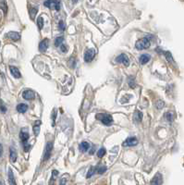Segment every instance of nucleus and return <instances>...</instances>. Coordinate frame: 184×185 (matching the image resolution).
<instances>
[{"instance_id": "obj_3", "label": "nucleus", "mask_w": 184, "mask_h": 185, "mask_svg": "<svg viewBox=\"0 0 184 185\" xmlns=\"http://www.w3.org/2000/svg\"><path fill=\"white\" fill-rule=\"evenodd\" d=\"M44 6L46 8H49L50 9L59 10L60 9V1L59 0H46L44 2Z\"/></svg>"}, {"instance_id": "obj_7", "label": "nucleus", "mask_w": 184, "mask_h": 185, "mask_svg": "<svg viewBox=\"0 0 184 185\" xmlns=\"http://www.w3.org/2000/svg\"><path fill=\"white\" fill-rule=\"evenodd\" d=\"M19 138H21V142L23 143H27V141L29 140L30 136H29V131H28V128H22L21 132H19Z\"/></svg>"}, {"instance_id": "obj_6", "label": "nucleus", "mask_w": 184, "mask_h": 185, "mask_svg": "<svg viewBox=\"0 0 184 185\" xmlns=\"http://www.w3.org/2000/svg\"><path fill=\"white\" fill-rule=\"evenodd\" d=\"M116 61L118 62V63H123L126 67H128L129 65H130V59H129V58L126 54H120L116 58Z\"/></svg>"}, {"instance_id": "obj_24", "label": "nucleus", "mask_w": 184, "mask_h": 185, "mask_svg": "<svg viewBox=\"0 0 184 185\" xmlns=\"http://www.w3.org/2000/svg\"><path fill=\"white\" fill-rule=\"evenodd\" d=\"M37 11H38V9L37 8H30V16H31L32 19H34V17L36 16V14H37Z\"/></svg>"}, {"instance_id": "obj_34", "label": "nucleus", "mask_w": 184, "mask_h": 185, "mask_svg": "<svg viewBox=\"0 0 184 185\" xmlns=\"http://www.w3.org/2000/svg\"><path fill=\"white\" fill-rule=\"evenodd\" d=\"M60 47H61V51L62 52H67L68 51V48H67V46H65V44H61L60 46Z\"/></svg>"}, {"instance_id": "obj_19", "label": "nucleus", "mask_w": 184, "mask_h": 185, "mask_svg": "<svg viewBox=\"0 0 184 185\" xmlns=\"http://www.w3.org/2000/svg\"><path fill=\"white\" fill-rule=\"evenodd\" d=\"M17 157H18V155H17V152H16V150H15L14 147H10V155H9V157H10V160L11 162H15L17 160Z\"/></svg>"}, {"instance_id": "obj_15", "label": "nucleus", "mask_w": 184, "mask_h": 185, "mask_svg": "<svg viewBox=\"0 0 184 185\" xmlns=\"http://www.w3.org/2000/svg\"><path fill=\"white\" fill-rule=\"evenodd\" d=\"M150 59H151V57H150V55H148V54H143L142 55V56L140 57V63L142 65H145L146 63H148L149 61H150Z\"/></svg>"}, {"instance_id": "obj_27", "label": "nucleus", "mask_w": 184, "mask_h": 185, "mask_svg": "<svg viewBox=\"0 0 184 185\" xmlns=\"http://www.w3.org/2000/svg\"><path fill=\"white\" fill-rule=\"evenodd\" d=\"M106 153H107V151H106L105 148H100L97 152V157H103L106 155Z\"/></svg>"}, {"instance_id": "obj_8", "label": "nucleus", "mask_w": 184, "mask_h": 185, "mask_svg": "<svg viewBox=\"0 0 184 185\" xmlns=\"http://www.w3.org/2000/svg\"><path fill=\"white\" fill-rule=\"evenodd\" d=\"M22 97L25 100H33L35 97V94L31 89H26L24 90L22 93Z\"/></svg>"}, {"instance_id": "obj_31", "label": "nucleus", "mask_w": 184, "mask_h": 185, "mask_svg": "<svg viewBox=\"0 0 184 185\" xmlns=\"http://www.w3.org/2000/svg\"><path fill=\"white\" fill-rule=\"evenodd\" d=\"M58 175V171L57 170H53L52 172V178H51V185H53V182L55 181V178H57Z\"/></svg>"}, {"instance_id": "obj_35", "label": "nucleus", "mask_w": 184, "mask_h": 185, "mask_svg": "<svg viewBox=\"0 0 184 185\" xmlns=\"http://www.w3.org/2000/svg\"><path fill=\"white\" fill-rule=\"evenodd\" d=\"M23 144H24V150H25V151H29V149L31 148V146H29V144H27V143H23Z\"/></svg>"}, {"instance_id": "obj_14", "label": "nucleus", "mask_w": 184, "mask_h": 185, "mask_svg": "<svg viewBox=\"0 0 184 185\" xmlns=\"http://www.w3.org/2000/svg\"><path fill=\"white\" fill-rule=\"evenodd\" d=\"M142 119V113L139 110H136L135 113H134V116H133V121L135 123H140Z\"/></svg>"}, {"instance_id": "obj_4", "label": "nucleus", "mask_w": 184, "mask_h": 185, "mask_svg": "<svg viewBox=\"0 0 184 185\" xmlns=\"http://www.w3.org/2000/svg\"><path fill=\"white\" fill-rule=\"evenodd\" d=\"M96 54V50L93 48H90L85 51L84 53V61L85 62H91L93 59L95 57Z\"/></svg>"}, {"instance_id": "obj_17", "label": "nucleus", "mask_w": 184, "mask_h": 185, "mask_svg": "<svg viewBox=\"0 0 184 185\" xmlns=\"http://www.w3.org/2000/svg\"><path fill=\"white\" fill-rule=\"evenodd\" d=\"M28 109V106L26 104H19L17 106V111L19 113H25Z\"/></svg>"}, {"instance_id": "obj_39", "label": "nucleus", "mask_w": 184, "mask_h": 185, "mask_svg": "<svg viewBox=\"0 0 184 185\" xmlns=\"http://www.w3.org/2000/svg\"><path fill=\"white\" fill-rule=\"evenodd\" d=\"M72 1H73L74 3H77V2H78V0H72Z\"/></svg>"}, {"instance_id": "obj_28", "label": "nucleus", "mask_w": 184, "mask_h": 185, "mask_svg": "<svg viewBox=\"0 0 184 185\" xmlns=\"http://www.w3.org/2000/svg\"><path fill=\"white\" fill-rule=\"evenodd\" d=\"M37 24H38L39 29H40V30H42V29H43V27H44V19H43V17H42V16L38 18V19H37Z\"/></svg>"}, {"instance_id": "obj_21", "label": "nucleus", "mask_w": 184, "mask_h": 185, "mask_svg": "<svg viewBox=\"0 0 184 185\" xmlns=\"http://www.w3.org/2000/svg\"><path fill=\"white\" fill-rule=\"evenodd\" d=\"M128 82H129V86H130L131 88H134L136 86V82H135L134 77H129Z\"/></svg>"}, {"instance_id": "obj_23", "label": "nucleus", "mask_w": 184, "mask_h": 185, "mask_svg": "<svg viewBox=\"0 0 184 185\" xmlns=\"http://www.w3.org/2000/svg\"><path fill=\"white\" fill-rule=\"evenodd\" d=\"M165 118H166V119H167V121L171 122L173 119H174V114L172 112H167L165 114Z\"/></svg>"}, {"instance_id": "obj_9", "label": "nucleus", "mask_w": 184, "mask_h": 185, "mask_svg": "<svg viewBox=\"0 0 184 185\" xmlns=\"http://www.w3.org/2000/svg\"><path fill=\"white\" fill-rule=\"evenodd\" d=\"M138 143V140L135 137H129L126 139L124 143H122L123 146H135Z\"/></svg>"}, {"instance_id": "obj_13", "label": "nucleus", "mask_w": 184, "mask_h": 185, "mask_svg": "<svg viewBox=\"0 0 184 185\" xmlns=\"http://www.w3.org/2000/svg\"><path fill=\"white\" fill-rule=\"evenodd\" d=\"M9 69H10V72L12 74V76H14L15 78L19 79V78L21 77V72H19L18 68L14 67V66H10V67H9Z\"/></svg>"}, {"instance_id": "obj_10", "label": "nucleus", "mask_w": 184, "mask_h": 185, "mask_svg": "<svg viewBox=\"0 0 184 185\" xmlns=\"http://www.w3.org/2000/svg\"><path fill=\"white\" fill-rule=\"evenodd\" d=\"M163 183V177L160 173H156L155 177L152 179L151 185H162Z\"/></svg>"}, {"instance_id": "obj_26", "label": "nucleus", "mask_w": 184, "mask_h": 185, "mask_svg": "<svg viewBox=\"0 0 184 185\" xmlns=\"http://www.w3.org/2000/svg\"><path fill=\"white\" fill-rule=\"evenodd\" d=\"M96 171V168L95 167H91L90 168V169H89V171H88V173H87V175H86V178H91L93 175V173Z\"/></svg>"}, {"instance_id": "obj_29", "label": "nucleus", "mask_w": 184, "mask_h": 185, "mask_svg": "<svg viewBox=\"0 0 184 185\" xmlns=\"http://www.w3.org/2000/svg\"><path fill=\"white\" fill-rule=\"evenodd\" d=\"M156 107L157 109H162L164 107H165V103H164L162 100H158L156 104Z\"/></svg>"}, {"instance_id": "obj_32", "label": "nucleus", "mask_w": 184, "mask_h": 185, "mask_svg": "<svg viewBox=\"0 0 184 185\" xmlns=\"http://www.w3.org/2000/svg\"><path fill=\"white\" fill-rule=\"evenodd\" d=\"M0 110H1L2 113H5L7 111V107H6V106H5L4 103L1 101V100H0Z\"/></svg>"}, {"instance_id": "obj_1", "label": "nucleus", "mask_w": 184, "mask_h": 185, "mask_svg": "<svg viewBox=\"0 0 184 185\" xmlns=\"http://www.w3.org/2000/svg\"><path fill=\"white\" fill-rule=\"evenodd\" d=\"M96 119L100 121L103 124L107 125V126H109L113 123V118L111 115L107 114V113H98L95 116Z\"/></svg>"}, {"instance_id": "obj_36", "label": "nucleus", "mask_w": 184, "mask_h": 185, "mask_svg": "<svg viewBox=\"0 0 184 185\" xmlns=\"http://www.w3.org/2000/svg\"><path fill=\"white\" fill-rule=\"evenodd\" d=\"M66 181H67V179L65 178H62L60 179V185H66Z\"/></svg>"}, {"instance_id": "obj_11", "label": "nucleus", "mask_w": 184, "mask_h": 185, "mask_svg": "<svg viewBox=\"0 0 184 185\" xmlns=\"http://www.w3.org/2000/svg\"><path fill=\"white\" fill-rule=\"evenodd\" d=\"M48 46H49V41L48 39H44L43 41L40 42L39 44V51L42 52V53H44L47 50L48 48Z\"/></svg>"}, {"instance_id": "obj_2", "label": "nucleus", "mask_w": 184, "mask_h": 185, "mask_svg": "<svg viewBox=\"0 0 184 185\" xmlns=\"http://www.w3.org/2000/svg\"><path fill=\"white\" fill-rule=\"evenodd\" d=\"M150 40H149L147 37H145V38H142L140 40H138V41L136 42V44H135V47L136 49L138 50H143V49H147L149 48V46H150Z\"/></svg>"}, {"instance_id": "obj_22", "label": "nucleus", "mask_w": 184, "mask_h": 185, "mask_svg": "<svg viewBox=\"0 0 184 185\" xmlns=\"http://www.w3.org/2000/svg\"><path fill=\"white\" fill-rule=\"evenodd\" d=\"M107 168L106 166H99V167H96V172L98 174H103L107 171Z\"/></svg>"}, {"instance_id": "obj_18", "label": "nucleus", "mask_w": 184, "mask_h": 185, "mask_svg": "<svg viewBox=\"0 0 184 185\" xmlns=\"http://www.w3.org/2000/svg\"><path fill=\"white\" fill-rule=\"evenodd\" d=\"M8 182H9V185H17L16 181H15L14 174L11 169H8Z\"/></svg>"}, {"instance_id": "obj_5", "label": "nucleus", "mask_w": 184, "mask_h": 185, "mask_svg": "<svg viewBox=\"0 0 184 185\" xmlns=\"http://www.w3.org/2000/svg\"><path fill=\"white\" fill-rule=\"evenodd\" d=\"M52 150H53V143L52 142H48L46 149H44V160L46 161L47 159H49L51 156V153H52Z\"/></svg>"}, {"instance_id": "obj_12", "label": "nucleus", "mask_w": 184, "mask_h": 185, "mask_svg": "<svg viewBox=\"0 0 184 185\" xmlns=\"http://www.w3.org/2000/svg\"><path fill=\"white\" fill-rule=\"evenodd\" d=\"M7 37L8 39H10L11 41L16 42V41H18V40H19V38H21V34L17 32H9V33H7Z\"/></svg>"}, {"instance_id": "obj_25", "label": "nucleus", "mask_w": 184, "mask_h": 185, "mask_svg": "<svg viewBox=\"0 0 184 185\" xmlns=\"http://www.w3.org/2000/svg\"><path fill=\"white\" fill-rule=\"evenodd\" d=\"M63 41H64V37H62V36L56 38V40H55V46H60L62 44V43H63Z\"/></svg>"}, {"instance_id": "obj_38", "label": "nucleus", "mask_w": 184, "mask_h": 185, "mask_svg": "<svg viewBox=\"0 0 184 185\" xmlns=\"http://www.w3.org/2000/svg\"><path fill=\"white\" fill-rule=\"evenodd\" d=\"M56 114L57 113H55V110H54V112H53V115H52V118H53V122L55 123V119H56Z\"/></svg>"}, {"instance_id": "obj_16", "label": "nucleus", "mask_w": 184, "mask_h": 185, "mask_svg": "<svg viewBox=\"0 0 184 185\" xmlns=\"http://www.w3.org/2000/svg\"><path fill=\"white\" fill-rule=\"evenodd\" d=\"M89 147H90V143H89L88 142H86V141L82 142L81 144H80V150H81L82 153L86 152L87 150L89 149Z\"/></svg>"}, {"instance_id": "obj_30", "label": "nucleus", "mask_w": 184, "mask_h": 185, "mask_svg": "<svg viewBox=\"0 0 184 185\" xmlns=\"http://www.w3.org/2000/svg\"><path fill=\"white\" fill-rule=\"evenodd\" d=\"M65 28H66V25H65V23H64V21H59V23H58V29L60 30V31H64V30H65Z\"/></svg>"}, {"instance_id": "obj_37", "label": "nucleus", "mask_w": 184, "mask_h": 185, "mask_svg": "<svg viewBox=\"0 0 184 185\" xmlns=\"http://www.w3.org/2000/svg\"><path fill=\"white\" fill-rule=\"evenodd\" d=\"M2 154H3V146H2V144L0 143V157H1Z\"/></svg>"}, {"instance_id": "obj_33", "label": "nucleus", "mask_w": 184, "mask_h": 185, "mask_svg": "<svg viewBox=\"0 0 184 185\" xmlns=\"http://www.w3.org/2000/svg\"><path fill=\"white\" fill-rule=\"evenodd\" d=\"M166 57L167 58V60L169 61V62H173V58L171 57V54L169 52H166Z\"/></svg>"}, {"instance_id": "obj_20", "label": "nucleus", "mask_w": 184, "mask_h": 185, "mask_svg": "<svg viewBox=\"0 0 184 185\" xmlns=\"http://www.w3.org/2000/svg\"><path fill=\"white\" fill-rule=\"evenodd\" d=\"M40 126H41V121H37L33 125V132L34 135H38L40 132Z\"/></svg>"}]
</instances>
